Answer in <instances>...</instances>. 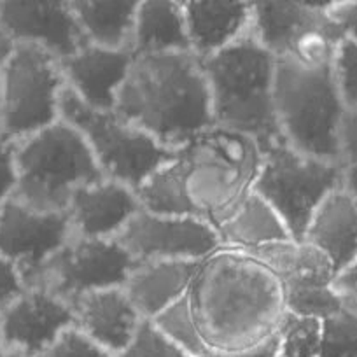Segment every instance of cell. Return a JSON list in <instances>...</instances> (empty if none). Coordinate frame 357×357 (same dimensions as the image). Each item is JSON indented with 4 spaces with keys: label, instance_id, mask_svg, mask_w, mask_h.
Returning a JSON list of instances; mask_svg holds the SVG:
<instances>
[{
    "label": "cell",
    "instance_id": "6da1fadb",
    "mask_svg": "<svg viewBox=\"0 0 357 357\" xmlns=\"http://www.w3.org/2000/svg\"><path fill=\"white\" fill-rule=\"evenodd\" d=\"M114 112L167 149H178L214 126L211 91L193 53L135 54Z\"/></svg>",
    "mask_w": 357,
    "mask_h": 357
},
{
    "label": "cell",
    "instance_id": "7a4b0ae2",
    "mask_svg": "<svg viewBox=\"0 0 357 357\" xmlns=\"http://www.w3.org/2000/svg\"><path fill=\"white\" fill-rule=\"evenodd\" d=\"M261 160L256 140L218 126L175 149L172 167L190 218L218 231L252 195Z\"/></svg>",
    "mask_w": 357,
    "mask_h": 357
},
{
    "label": "cell",
    "instance_id": "3957f363",
    "mask_svg": "<svg viewBox=\"0 0 357 357\" xmlns=\"http://www.w3.org/2000/svg\"><path fill=\"white\" fill-rule=\"evenodd\" d=\"M200 61L211 91L214 126L250 137L261 151L282 140L273 105L277 58L272 53L247 33Z\"/></svg>",
    "mask_w": 357,
    "mask_h": 357
},
{
    "label": "cell",
    "instance_id": "277c9868",
    "mask_svg": "<svg viewBox=\"0 0 357 357\" xmlns=\"http://www.w3.org/2000/svg\"><path fill=\"white\" fill-rule=\"evenodd\" d=\"M273 105L280 137L305 156L340 165V130L345 105L335 65L307 68L277 58Z\"/></svg>",
    "mask_w": 357,
    "mask_h": 357
},
{
    "label": "cell",
    "instance_id": "5b68a950",
    "mask_svg": "<svg viewBox=\"0 0 357 357\" xmlns=\"http://www.w3.org/2000/svg\"><path fill=\"white\" fill-rule=\"evenodd\" d=\"M16 165L13 198L37 212H67L75 190L105 178L84 137L61 119L16 142Z\"/></svg>",
    "mask_w": 357,
    "mask_h": 357
},
{
    "label": "cell",
    "instance_id": "8992f818",
    "mask_svg": "<svg viewBox=\"0 0 357 357\" xmlns=\"http://www.w3.org/2000/svg\"><path fill=\"white\" fill-rule=\"evenodd\" d=\"M60 119L74 126L93 153L105 178L139 190L175 151L167 149L114 111H95L65 86L60 95Z\"/></svg>",
    "mask_w": 357,
    "mask_h": 357
},
{
    "label": "cell",
    "instance_id": "52a82bcc",
    "mask_svg": "<svg viewBox=\"0 0 357 357\" xmlns=\"http://www.w3.org/2000/svg\"><path fill=\"white\" fill-rule=\"evenodd\" d=\"M340 188L338 163L305 156L280 140L263 149L252 193L277 212L294 242H303L319 205Z\"/></svg>",
    "mask_w": 357,
    "mask_h": 357
},
{
    "label": "cell",
    "instance_id": "ba28073f",
    "mask_svg": "<svg viewBox=\"0 0 357 357\" xmlns=\"http://www.w3.org/2000/svg\"><path fill=\"white\" fill-rule=\"evenodd\" d=\"M60 61L33 44H15L0 81V133L15 142L60 121Z\"/></svg>",
    "mask_w": 357,
    "mask_h": 357
},
{
    "label": "cell",
    "instance_id": "9c48e42d",
    "mask_svg": "<svg viewBox=\"0 0 357 357\" xmlns=\"http://www.w3.org/2000/svg\"><path fill=\"white\" fill-rule=\"evenodd\" d=\"M133 266V257L116 238L74 235L25 287H40L72 305L84 294L123 287Z\"/></svg>",
    "mask_w": 357,
    "mask_h": 357
},
{
    "label": "cell",
    "instance_id": "30bf717a",
    "mask_svg": "<svg viewBox=\"0 0 357 357\" xmlns=\"http://www.w3.org/2000/svg\"><path fill=\"white\" fill-rule=\"evenodd\" d=\"M135 263L205 261L221 250L218 231L197 218H168L140 208L116 236Z\"/></svg>",
    "mask_w": 357,
    "mask_h": 357
},
{
    "label": "cell",
    "instance_id": "8fae6325",
    "mask_svg": "<svg viewBox=\"0 0 357 357\" xmlns=\"http://www.w3.org/2000/svg\"><path fill=\"white\" fill-rule=\"evenodd\" d=\"M72 236L67 212H37L15 198L0 205V256L18 268L25 286Z\"/></svg>",
    "mask_w": 357,
    "mask_h": 357
},
{
    "label": "cell",
    "instance_id": "7c38bea8",
    "mask_svg": "<svg viewBox=\"0 0 357 357\" xmlns=\"http://www.w3.org/2000/svg\"><path fill=\"white\" fill-rule=\"evenodd\" d=\"M0 29L15 44H33L58 61L89 46L70 2L6 0L0 2Z\"/></svg>",
    "mask_w": 357,
    "mask_h": 357
},
{
    "label": "cell",
    "instance_id": "4fadbf2b",
    "mask_svg": "<svg viewBox=\"0 0 357 357\" xmlns=\"http://www.w3.org/2000/svg\"><path fill=\"white\" fill-rule=\"evenodd\" d=\"M75 322L74 308L40 287H25L0 308V335L8 350L36 357Z\"/></svg>",
    "mask_w": 357,
    "mask_h": 357
},
{
    "label": "cell",
    "instance_id": "5bb4252c",
    "mask_svg": "<svg viewBox=\"0 0 357 357\" xmlns=\"http://www.w3.org/2000/svg\"><path fill=\"white\" fill-rule=\"evenodd\" d=\"M135 54L130 50H102L86 46L60 60L65 86L95 111H114L119 88L128 75Z\"/></svg>",
    "mask_w": 357,
    "mask_h": 357
},
{
    "label": "cell",
    "instance_id": "9a60e30c",
    "mask_svg": "<svg viewBox=\"0 0 357 357\" xmlns=\"http://www.w3.org/2000/svg\"><path fill=\"white\" fill-rule=\"evenodd\" d=\"M140 211L132 188L111 178L74 191L67 207L72 231L82 238H116Z\"/></svg>",
    "mask_w": 357,
    "mask_h": 357
},
{
    "label": "cell",
    "instance_id": "2e32d148",
    "mask_svg": "<svg viewBox=\"0 0 357 357\" xmlns=\"http://www.w3.org/2000/svg\"><path fill=\"white\" fill-rule=\"evenodd\" d=\"M72 308L75 328L111 357H118L130 345L142 321L123 287L84 294Z\"/></svg>",
    "mask_w": 357,
    "mask_h": 357
},
{
    "label": "cell",
    "instance_id": "e0dca14e",
    "mask_svg": "<svg viewBox=\"0 0 357 357\" xmlns=\"http://www.w3.org/2000/svg\"><path fill=\"white\" fill-rule=\"evenodd\" d=\"M204 261L135 263L123 291L144 321H153L177 303L193 286Z\"/></svg>",
    "mask_w": 357,
    "mask_h": 357
},
{
    "label": "cell",
    "instance_id": "ac0fdd59",
    "mask_svg": "<svg viewBox=\"0 0 357 357\" xmlns=\"http://www.w3.org/2000/svg\"><path fill=\"white\" fill-rule=\"evenodd\" d=\"M191 51L200 60L231 46L250 30L252 2H181Z\"/></svg>",
    "mask_w": 357,
    "mask_h": 357
},
{
    "label": "cell",
    "instance_id": "d6986e66",
    "mask_svg": "<svg viewBox=\"0 0 357 357\" xmlns=\"http://www.w3.org/2000/svg\"><path fill=\"white\" fill-rule=\"evenodd\" d=\"M303 242L317 247L333 263L336 277L357 259V200L336 190L312 215Z\"/></svg>",
    "mask_w": 357,
    "mask_h": 357
},
{
    "label": "cell",
    "instance_id": "ffe728a7",
    "mask_svg": "<svg viewBox=\"0 0 357 357\" xmlns=\"http://www.w3.org/2000/svg\"><path fill=\"white\" fill-rule=\"evenodd\" d=\"M256 261L279 280L282 289L333 286L336 279L333 263L322 250L308 242H275L238 252Z\"/></svg>",
    "mask_w": 357,
    "mask_h": 357
},
{
    "label": "cell",
    "instance_id": "44dd1931",
    "mask_svg": "<svg viewBox=\"0 0 357 357\" xmlns=\"http://www.w3.org/2000/svg\"><path fill=\"white\" fill-rule=\"evenodd\" d=\"M324 16V2H252L249 33L275 58H284L298 33Z\"/></svg>",
    "mask_w": 357,
    "mask_h": 357
},
{
    "label": "cell",
    "instance_id": "7402d4cb",
    "mask_svg": "<svg viewBox=\"0 0 357 357\" xmlns=\"http://www.w3.org/2000/svg\"><path fill=\"white\" fill-rule=\"evenodd\" d=\"M130 51L133 54L193 53L181 2H139Z\"/></svg>",
    "mask_w": 357,
    "mask_h": 357
},
{
    "label": "cell",
    "instance_id": "603a6c76",
    "mask_svg": "<svg viewBox=\"0 0 357 357\" xmlns=\"http://www.w3.org/2000/svg\"><path fill=\"white\" fill-rule=\"evenodd\" d=\"M218 235L221 240V249L235 252H245L268 243L293 240L282 219L256 193L250 195L242 207L218 229Z\"/></svg>",
    "mask_w": 357,
    "mask_h": 357
},
{
    "label": "cell",
    "instance_id": "cb8c5ba5",
    "mask_svg": "<svg viewBox=\"0 0 357 357\" xmlns=\"http://www.w3.org/2000/svg\"><path fill=\"white\" fill-rule=\"evenodd\" d=\"M75 20L91 46L130 50L139 2H70Z\"/></svg>",
    "mask_w": 357,
    "mask_h": 357
},
{
    "label": "cell",
    "instance_id": "d4e9b609",
    "mask_svg": "<svg viewBox=\"0 0 357 357\" xmlns=\"http://www.w3.org/2000/svg\"><path fill=\"white\" fill-rule=\"evenodd\" d=\"M345 40L342 30L328 18L322 16L319 22L312 23L298 33L284 58L307 68H322L335 65L336 51Z\"/></svg>",
    "mask_w": 357,
    "mask_h": 357
},
{
    "label": "cell",
    "instance_id": "484cf974",
    "mask_svg": "<svg viewBox=\"0 0 357 357\" xmlns=\"http://www.w3.org/2000/svg\"><path fill=\"white\" fill-rule=\"evenodd\" d=\"M154 326L178 345L190 357H198L207 354L204 338L198 329L197 319H195L193 308H191L190 296H184L172 305L170 308L153 319Z\"/></svg>",
    "mask_w": 357,
    "mask_h": 357
},
{
    "label": "cell",
    "instance_id": "4316f807",
    "mask_svg": "<svg viewBox=\"0 0 357 357\" xmlns=\"http://www.w3.org/2000/svg\"><path fill=\"white\" fill-rule=\"evenodd\" d=\"M282 294L284 308L294 317L324 321L345 307V300L336 293L333 286L291 287V289H282Z\"/></svg>",
    "mask_w": 357,
    "mask_h": 357
},
{
    "label": "cell",
    "instance_id": "83f0119b",
    "mask_svg": "<svg viewBox=\"0 0 357 357\" xmlns=\"http://www.w3.org/2000/svg\"><path fill=\"white\" fill-rule=\"evenodd\" d=\"M321 321L284 315L279 328V357H319Z\"/></svg>",
    "mask_w": 357,
    "mask_h": 357
},
{
    "label": "cell",
    "instance_id": "f1b7e54d",
    "mask_svg": "<svg viewBox=\"0 0 357 357\" xmlns=\"http://www.w3.org/2000/svg\"><path fill=\"white\" fill-rule=\"evenodd\" d=\"M321 324L319 357H357V314L343 307Z\"/></svg>",
    "mask_w": 357,
    "mask_h": 357
},
{
    "label": "cell",
    "instance_id": "f546056e",
    "mask_svg": "<svg viewBox=\"0 0 357 357\" xmlns=\"http://www.w3.org/2000/svg\"><path fill=\"white\" fill-rule=\"evenodd\" d=\"M118 357H190L168 336L154 326L153 321H140L130 345Z\"/></svg>",
    "mask_w": 357,
    "mask_h": 357
},
{
    "label": "cell",
    "instance_id": "4dcf8cb0",
    "mask_svg": "<svg viewBox=\"0 0 357 357\" xmlns=\"http://www.w3.org/2000/svg\"><path fill=\"white\" fill-rule=\"evenodd\" d=\"M335 75L347 112L357 116V43L345 39L335 58Z\"/></svg>",
    "mask_w": 357,
    "mask_h": 357
},
{
    "label": "cell",
    "instance_id": "1f68e13d",
    "mask_svg": "<svg viewBox=\"0 0 357 357\" xmlns=\"http://www.w3.org/2000/svg\"><path fill=\"white\" fill-rule=\"evenodd\" d=\"M340 168L342 190L357 200V116L345 112L340 130Z\"/></svg>",
    "mask_w": 357,
    "mask_h": 357
},
{
    "label": "cell",
    "instance_id": "d6a6232c",
    "mask_svg": "<svg viewBox=\"0 0 357 357\" xmlns=\"http://www.w3.org/2000/svg\"><path fill=\"white\" fill-rule=\"evenodd\" d=\"M36 357H111L105 350L79 331L75 326L65 329L47 349Z\"/></svg>",
    "mask_w": 357,
    "mask_h": 357
},
{
    "label": "cell",
    "instance_id": "836d02e7",
    "mask_svg": "<svg viewBox=\"0 0 357 357\" xmlns=\"http://www.w3.org/2000/svg\"><path fill=\"white\" fill-rule=\"evenodd\" d=\"M18 186L16 142L0 133V205L15 197Z\"/></svg>",
    "mask_w": 357,
    "mask_h": 357
},
{
    "label": "cell",
    "instance_id": "e575fe53",
    "mask_svg": "<svg viewBox=\"0 0 357 357\" xmlns=\"http://www.w3.org/2000/svg\"><path fill=\"white\" fill-rule=\"evenodd\" d=\"M324 15L342 30L345 39L357 43V0L324 2Z\"/></svg>",
    "mask_w": 357,
    "mask_h": 357
},
{
    "label": "cell",
    "instance_id": "d590c367",
    "mask_svg": "<svg viewBox=\"0 0 357 357\" xmlns=\"http://www.w3.org/2000/svg\"><path fill=\"white\" fill-rule=\"evenodd\" d=\"M23 291H25V284H23L18 268L0 256V308L11 303Z\"/></svg>",
    "mask_w": 357,
    "mask_h": 357
},
{
    "label": "cell",
    "instance_id": "8d00e7d4",
    "mask_svg": "<svg viewBox=\"0 0 357 357\" xmlns=\"http://www.w3.org/2000/svg\"><path fill=\"white\" fill-rule=\"evenodd\" d=\"M333 287L343 300H357V259L336 277Z\"/></svg>",
    "mask_w": 357,
    "mask_h": 357
},
{
    "label": "cell",
    "instance_id": "74e56055",
    "mask_svg": "<svg viewBox=\"0 0 357 357\" xmlns=\"http://www.w3.org/2000/svg\"><path fill=\"white\" fill-rule=\"evenodd\" d=\"M235 357H279V331L273 333L270 338L264 340L263 343H259L254 349Z\"/></svg>",
    "mask_w": 357,
    "mask_h": 357
},
{
    "label": "cell",
    "instance_id": "f35d334b",
    "mask_svg": "<svg viewBox=\"0 0 357 357\" xmlns=\"http://www.w3.org/2000/svg\"><path fill=\"white\" fill-rule=\"evenodd\" d=\"M13 47H15V43L8 37V33L0 29V81H2V72H4L6 63H8L9 56L13 53Z\"/></svg>",
    "mask_w": 357,
    "mask_h": 357
},
{
    "label": "cell",
    "instance_id": "ab89813d",
    "mask_svg": "<svg viewBox=\"0 0 357 357\" xmlns=\"http://www.w3.org/2000/svg\"><path fill=\"white\" fill-rule=\"evenodd\" d=\"M6 357H30V356L20 352V350H8V352H6Z\"/></svg>",
    "mask_w": 357,
    "mask_h": 357
},
{
    "label": "cell",
    "instance_id": "60d3db41",
    "mask_svg": "<svg viewBox=\"0 0 357 357\" xmlns=\"http://www.w3.org/2000/svg\"><path fill=\"white\" fill-rule=\"evenodd\" d=\"M345 307L350 308L354 314H357V300H345Z\"/></svg>",
    "mask_w": 357,
    "mask_h": 357
},
{
    "label": "cell",
    "instance_id": "b9f144b4",
    "mask_svg": "<svg viewBox=\"0 0 357 357\" xmlns=\"http://www.w3.org/2000/svg\"><path fill=\"white\" fill-rule=\"evenodd\" d=\"M6 352H8V349H6L4 340H2V335H0V357H6Z\"/></svg>",
    "mask_w": 357,
    "mask_h": 357
},
{
    "label": "cell",
    "instance_id": "7bdbcfd3",
    "mask_svg": "<svg viewBox=\"0 0 357 357\" xmlns=\"http://www.w3.org/2000/svg\"><path fill=\"white\" fill-rule=\"evenodd\" d=\"M198 357H226V356H219V354H212V352H207V354H204V356H198Z\"/></svg>",
    "mask_w": 357,
    "mask_h": 357
}]
</instances>
